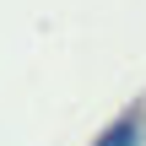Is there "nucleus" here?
Listing matches in <instances>:
<instances>
[{
    "mask_svg": "<svg viewBox=\"0 0 146 146\" xmlns=\"http://www.w3.org/2000/svg\"><path fill=\"white\" fill-rule=\"evenodd\" d=\"M92 146H146V108H130V114H119L103 135Z\"/></svg>",
    "mask_w": 146,
    "mask_h": 146,
    "instance_id": "obj_1",
    "label": "nucleus"
}]
</instances>
